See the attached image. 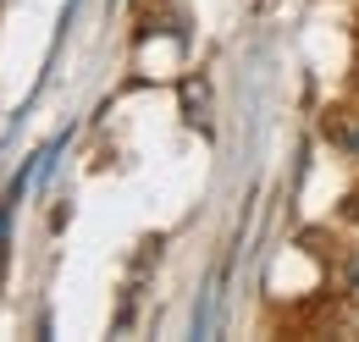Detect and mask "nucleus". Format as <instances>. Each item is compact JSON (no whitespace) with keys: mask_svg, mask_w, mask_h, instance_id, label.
Wrapping results in <instances>:
<instances>
[{"mask_svg":"<svg viewBox=\"0 0 359 342\" xmlns=\"http://www.w3.org/2000/svg\"><path fill=\"white\" fill-rule=\"evenodd\" d=\"M337 144H343V149H348V155L359 160V116H354V122H348L343 132H337Z\"/></svg>","mask_w":359,"mask_h":342,"instance_id":"nucleus-1","label":"nucleus"},{"mask_svg":"<svg viewBox=\"0 0 359 342\" xmlns=\"http://www.w3.org/2000/svg\"><path fill=\"white\" fill-rule=\"evenodd\" d=\"M354 287H359V271H354Z\"/></svg>","mask_w":359,"mask_h":342,"instance_id":"nucleus-2","label":"nucleus"}]
</instances>
